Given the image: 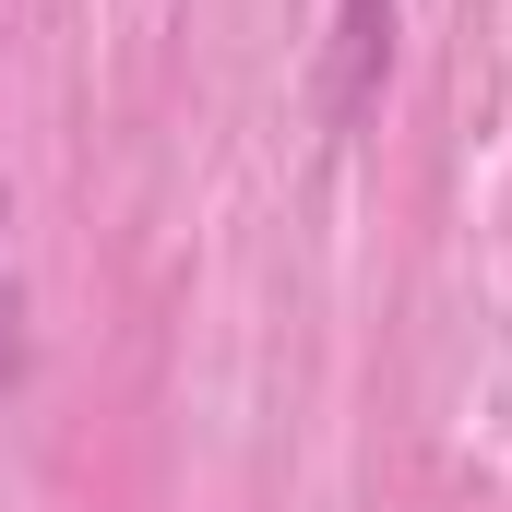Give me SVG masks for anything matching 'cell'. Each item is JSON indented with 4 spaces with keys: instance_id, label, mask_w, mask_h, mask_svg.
<instances>
[{
    "instance_id": "cell-1",
    "label": "cell",
    "mask_w": 512,
    "mask_h": 512,
    "mask_svg": "<svg viewBox=\"0 0 512 512\" xmlns=\"http://www.w3.org/2000/svg\"><path fill=\"white\" fill-rule=\"evenodd\" d=\"M382 48H393V0H358V12H346V84H334L346 108H358V84H370V60H382Z\"/></svg>"
},
{
    "instance_id": "cell-2",
    "label": "cell",
    "mask_w": 512,
    "mask_h": 512,
    "mask_svg": "<svg viewBox=\"0 0 512 512\" xmlns=\"http://www.w3.org/2000/svg\"><path fill=\"white\" fill-rule=\"evenodd\" d=\"M0 227H12V191H0Z\"/></svg>"
}]
</instances>
